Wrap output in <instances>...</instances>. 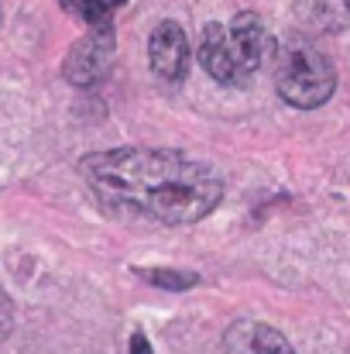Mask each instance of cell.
Masks as SVG:
<instances>
[{
    "label": "cell",
    "instance_id": "obj_1",
    "mask_svg": "<svg viewBox=\"0 0 350 354\" xmlns=\"http://www.w3.org/2000/svg\"><path fill=\"white\" fill-rule=\"evenodd\" d=\"M79 176L100 207L168 227L196 224L224 200L220 172L172 148L93 151L79 162Z\"/></svg>",
    "mask_w": 350,
    "mask_h": 354
},
{
    "label": "cell",
    "instance_id": "obj_2",
    "mask_svg": "<svg viewBox=\"0 0 350 354\" xmlns=\"http://www.w3.org/2000/svg\"><path fill=\"white\" fill-rule=\"evenodd\" d=\"M271 52L275 38L254 10H240L224 24H206L200 38V62L224 86H244L271 59Z\"/></svg>",
    "mask_w": 350,
    "mask_h": 354
},
{
    "label": "cell",
    "instance_id": "obj_3",
    "mask_svg": "<svg viewBox=\"0 0 350 354\" xmlns=\"http://www.w3.org/2000/svg\"><path fill=\"white\" fill-rule=\"evenodd\" d=\"M275 90L289 107L316 111L333 97L337 69L320 48L306 41H289L275 55Z\"/></svg>",
    "mask_w": 350,
    "mask_h": 354
},
{
    "label": "cell",
    "instance_id": "obj_4",
    "mask_svg": "<svg viewBox=\"0 0 350 354\" xmlns=\"http://www.w3.org/2000/svg\"><path fill=\"white\" fill-rule=\"evenodd\" d=\"M117 35L114 24H93L66 55L62 73L72 86H97L114 66Z\"/></svg>",
    "mask_w": 350,
    "mask_h": 354
},
{
    "label": "cell",
    "instance_id": "obj_5",
    "mask_svg": "<svg viewBox=\"0 0 350 354\" xmlns=\"http://www.w3.org/2000/svg\"><path fill=\"white\" fill-rule=\"evenodd\" d=\"M151 73L165 83H179L189 73V35L175 21H162L148 38Z\"/></svg>",
    "mask_w": 350,
    "mask_h": 354
},
{
    "label": "cell",
    "instance_id": "obj_6",
    "mask_svg": "<svg viewBox=\"0 0 350 354\" xmlns=\"http://www.w3.org/2000/svg\"><path fill=\"white\" fill-rule=\"evenodd\" d=\"M227 354H295L289 337L257 320H237L224 334Z\"/></svg>",
    "mask_w": 350,
    "mask_h": 354
},
{
    "label": "cell",
    "instance_id": "obj_7",
    "mask_svg": "<svg viewBox=\"0 0 350 354\" xmlns=\"http://www.w3.org/2000/svg\"><path fill=\"white\" fill-rule=\"evenodd\" d=\"M295 21L313 35H337L350 28V0H295Z\"/></svg>",
    "mask_w": 350,
    "mask_h": 354
},
{
    "label": "cell",
    "instance_id": "obj_8",
    "mask_svg": "<svg viewBox=\"0 0 350 354\" xmlns=\"http://www.w3.org/2000/svg\"><path fill=\"white\" fill-rule=\"evenodd\" d=\"M124 3L127 0H62V10H69L72 17H79L93 28V24H110L114 10Z\"/></svg>",
    "mask_w": 350,
    "mask_h": 354
},
{
    "label": "cell",
    "instance_id": "obj_9",
    "mask_svg": "<svg viewBox=\"0 0 350 354\" xmlns=\"http://www.w3.org/2000/svg\"><path fill=\"white\" fill-rule=\"evenodd\" d=\"M144 279L158 289H168V292H186L193 286H200V275L196 272H182V268H148Z\"/></svg>",
    "mask_w": 350,
    "mask_h": 354
},
{
    "label": "cell",
    "instance_id": "obj_10",
    "mask_svg": "<svg viewBox=\"0 0 350 354\" xmlns=\"http://www.w3.org/2000/svg\"><path fill=\"white\" fill-rule=\"evenodd\" d=\"M130 354H151V344H148L144 330H134L130 334Z\"/></svg>",
    "mask_w": 350,
    "mask_h": 354
},
{
    "label": "cell",
    "instance_id": "obj_11",
    "mask_svg": "<svg viewBox=\"0 0 350 354\" xmlns=\"http://www.w3.org/2000/svg\"><path fill=\"white\" fill-rule=\"evenodd\" d=\"M10 334V306H7V299L0 296V341Z\"/></svg>",
    "mask_w": 350,
    "mask_h": 354
}]
</instances>
